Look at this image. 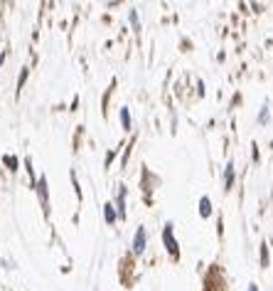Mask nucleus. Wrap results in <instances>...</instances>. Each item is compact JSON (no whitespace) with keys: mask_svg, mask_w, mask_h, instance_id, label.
I'll list each match as a JSON object with an SVG mask.
<instances>
[{"mask_svg":"<svg viewBox=\"0 0 273 291\" xmlns=\"http://www.w3.org/2000/svg\"><path fill=\"white\" fill-rule=\"evenodd\" d=\"M104 219H106L109 224H113V222L118 219V213H116L113 203H106V205H104Z\"/></svg>","mask_w":273,"mask_h":291,"instance_id":"obj_5","label":"nucleus"},{"mask_svg":"<svg viewBox=\"0 0 273 291\" xmlns=\"http://www.w3.org/2000/svg\"><path fill=\"white\" fill-rule=\"evenodd\" d=\"M113 155H116V150H111V153L106 155V165H111V160H113Z\"/></svg>","mask_w":273,"mask_h":291,"instance_id":"obj_14","label":"nucleus"},{"mask_svg":"<svg viewBox=\"0 0 273 291\" xmlns=\"http://www.w3.org/2000/svg\"><path fill=\"white\" fill-rule=\"evenodd\" d=\"M27 70H22V72H20V76H17V89H22V86H25V81H27Z\"/></svg>","mask_w":273,"mask_h":291,"instance_id":"obj_12","label":"nucleus"},{"mask_svg":"<svg viewBox=\"0 0 273 291\" xmlns=\"http://www.w3.org/2000/svg\"><path fill=\"white\" fill-rule=\"evenodd\" d=\"M163 244H165V249L170 252V257H177V254H180V247H177V239H175V234H172V224H170V222L163 227Z\"/></svg>","mask_w":273,"mask_h":291,"instance_id":"obj_1","label":"nucleus"},{"mask_svg":"<svg viewBox=\"0 0 273 291\" xmlns=\"http://www.w3.org/2000/svg\"><path fill=\"white\" fill-rule=\"evenodd\" d=\"M116 213H118V219L126 218V185H118V195H116Z\"/></svg>","mask_w":273,"mask_h":291,"instance_id":"obj_3","label":"nucleus"},{"mask_svg":"<svg viewBox=\"0 0 273 291\" xmlns=\"http://www.w3.org/2000/svg\"><path fill=\"white\" fill-rule=\"evenodd\" d=\"M118 119H121V126H123L126 131H131V124H133V121H131V111H128L126 106L118 109Z\"/></svg>","mask_w":273,"mask_h":291,"instance_id":"obj_7","label":"nucleus"},{"mask_svg":"<svg viewBox=\"0 0 273 291\" xmlns=\"http://www.w3.org/2000/svg\"><path fill=\"white\" fill-rule=\"evenodd\" d=\"M0 65H2V55H0Z\"/></svg>","mask_w":273,"mask_h":291,"instance_id":"obj_16","label":"nucleus"},{"mask_svg":"<svg viewBox=\"0 0 273 291\" xmlns=\"http://www.w3.org/2000/svg\"><path fill=\"white\" fill-rule=\"evenodd\" d=\"M2 160H5V163H7V165H10V168H12V170H15V165H17V160H15V158H12V155H5V158H2Z\"/></svg>","mask_w":273,"mask_h":291,"instance_id":"obj_13","label":"nucleus"},{"mask_svg":"<svg viewBox=\"0 0 273 291\" xmlns=\"http://www.w3.org/2000/svg\"><path fill=\"white\" fill-rule=\"evenodd\" d=\"M200 215H202V218H209V215H212V200H209V198H200Z\"/></svg>","mask_w":273,"mask_h":291,"instance_id":"obj_8","label":"nucleus"},{"mask_svg":"<svg viewBox=\"0 0 273 291\" xmlns=\"http://www.w3.org/2000/svg\"><path fill=\"white\" fill-rule=\"evenodd\" d=\"M145 244H148V232H145V227H138L133 234V254H143Z\"/></svg>","mask_w":273,"mask_h":291,"instance_id":"obj_2","label":"nucleus"},{"mask_svg":"<svg viewBox=\"0 0 273 291\" xmlns=\"http://www.w3.org/2000/svg\"><path fill=\"white\" fill-rule=\"evenodd\" d=\"M261 267H269V247L261 244Z\"/></svg>","mask_w":273,"mask_h":291,"instance_id":"obj_11","label":"nucleus"},{"mask_svg":"<svg viewBox=\"0 0 273 291\" xmlns=\"http://www.w3.org/2000/svg\"><path fill=\"white\" fill-rule=\"evenodd\" d=\"M37 193L42 195L45 210H50V193H47V178H45V175H40V180H37Z\"/></svg>","mask_w":273,"mask_h":291,"instance_id":"obj_4","label":"nucleus"},{"mask_svg":"<svg viewBox=\"0 0 273 291\" xmlns=\"http://www.w3.org/2000/svg\"><path fill=\"white\" fill-rule=\"evenodd\" d=\"M231 185H234V163L229 160L226 163V170H224V188L231 190Z\"/></svg>","mask_w":273,"mask_h":291,"instance_id":"obj_6","label":"nucleus"},{"mask_svg":"<svg viewBox=\"0 0 273 291\" xmlns=\"http://www.w3.org/2000/svg\"><path fill=\"white\" fill-rule=\"evenodd\" d=\"M128 20H131V25H133V30H140V20H138V12L136 10H131V12H128Z\"/></svg>","mask_w":273,"mask_h":291,"instance_id":"obj_10","label":"nucleus"},{"mask_svg":"<svg viewBox=\"0 0 273 291\" xmlns=\"http://www.w3.org/2000/svg\"><path fill=\"white\" fill-rule=\"evenodd\" d=\"M269 119H271V111H269V106H264V109H261V114H259V119H256V121H259V124H269Z\"/></svg>","mask_w":273,"mask_h":291,"instance_id":"obj_9","label":"nucleus"},{"mask_svg":"<svg viewBox=\"0 0 273 291\" xmlns=\"http://www.w3.org/2000/svg\"><path fill=\"white\" fill-rule=\"evenodd\" d=\"M246 291H259V287H256V284H251V287H249Z\"/></svg>","mask_w":273,"mask_h":291,"instance_id":"obj_15","label":"nucleus"}]
</instances>
